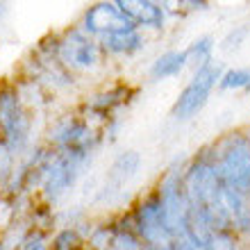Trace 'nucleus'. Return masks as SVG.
Listing matches in <instances>:
<instances>
[{
    "label": "nucleus",
    "mask_w": 250,
    "mask_h": 250,
    "mask_svg": "<svg viewBox=\"0 0 250 250\" xmlns=\"http://www.w3.org/2000/svg\"><path fill=\"white\" fill-rule=\"evenodd\" d=\"M221 75H223V68H221V64H216L214 60L203 64V66H198L193 80L185 86V91L180 93L178 103L173 105V116L180 121L196 116V114L207 105L211 89L218 84Z\"/></svg>",
    "instance_id": "obj_1"
},
{
    "label": "nucleus",
    "mask_w": 250,
    "mask_h": 250,
    "mask_svg": "<svg viewBox=\"0 0 250 250\" xmlns=\"http://www.w3.org/2000/svg\"><path fill=\"white\" fill-rule=\"evenodd\" d=\"M187 66V53H178V50H171V53H164L150 68V75L155 80H164V78H173L178 75L182 68Z\"/></svg>",
    "instance_id": "obj_2"
},
{
    "label": "nucleus",
    "mask_w": 250,
    "mask_h": 250,
    "mask_svg": "<svg viewBox=\"0 0 250 250\" xmlns=\"http://www.w3.org/2000/svg\"><path fill=\"white\" fill-rule=\"evenodd\" d=\"M218 86L223 91H250V68H228L223 71Z\"/></svg>",
    "instance_id": "obj_3"
},
{
    "label": "nucleus",
    "mask_w": 250,
    "mask_h": 250,
    "mask_svg": "<svg viewBox=\"0 0 250 250\" xmlns=\"http://www.w3.org/2000/svg\"><path fill=\"white\" fill-rule=\"evenodd\" d=\"M137 166H139V155H137V152H134V150L125 152V155H121V157L114 162L112 173H109V180H112V182H116V185H123L125 180L134 175Z\"/></svg>",
    "instance_id": "obj_4"
},
{
    "label": "nucleus",
    "mask_w": 250,
    "mask_h": 250,
    "mask_svg": "<svg viewBox=\"0 0 250 250\" xmlns=\"http://www.w3.org/2000/svg\"><path fill=\"white\" fill-rule=\"evenodd\" d=\"M214 39L211 37H200V39L193 41V46L189 48V50H185L187 53V62L191 60V57H198V66L207 64V62H211V53H214Z\"/></svg>",
    "instance_id": "obj_5"
},
{
    "label": "nucleus",
    "mask_w": 250,
    "mask_h": 250,
    "mask_svg": "<svg viewBox=\"0 0 250 250\" xmlns=\"http://www.w3.org/2000/svg\"><path fill=\"white\" fill-rule=\"evenodd\" d=\"M248 34H250V27L248 25H237L234 30H230V32H228V37H225L223 43H221V48H223V50H239V48H241V43L248 39Z\"/></svg>",
    "instance_id": "obj_6"
}]
</instances>
